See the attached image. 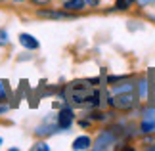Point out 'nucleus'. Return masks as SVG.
Wrapping results in <instances>:
<instances>
[{"label": "nucleus", "mask_w": 155, "mask_h": 151, "mask_svg": "<svg viewBox=\"0 0 155 151\" xmlns=\"http://www.w3.org/2000/svg\"><path fill=\"white\" fill-rule=\"evenodd\" d=\"M38 15H42V17H54V19H63V17H69L67 14H61V11H46V10H40Z\"/></svg>", "instance_id": "nucleus-8"}, {"label": "nucleus", "mask_w": 155, "mask_h": 151, "mask_svg": "<svg viewBox=\"0 0 155 151\" xmlns=\"http://www.w3.org/2000/svg\"><path fill=\"white\" fill-rule=\"evenodd\" d=\"M19 42H21V46L29 48V50H35V48H38V42L35 40L31 34H21V37H19Z\"/></svg>", "instance_id": "nucleus-5"}, {"label": "nucleus", "mask_w": 155, "mask_h": 151, "mask_svg": "<svg viewBox=\"0 0 155 151\" xmlns=\"http://www.w3.org/2000/svg\"><path fill=\"white\" fill-rule=\"evenodd\" d=\"M113 143H115V138H113L111 132H102V134L98 136V140H96L94 149H107V147H111Z\"/></svg>", "instance_id": "nucleus-3"}, {"label": "nucleus", "mask_w": 155, "mask_h": 151, "mask_svg": "<svg viewBox=\"0 0 155 151\" xmlns=\"http://www.w3.org/2000/svg\"><path fill=\"white\" fill-rule=\"evenodd\" d=\"M71 123H73V111H71L69 107H65V109H61L58 115V126L65 130V128L71 126Z\"/></svg>", "instance_id": "nucleus-4"}, {"label": "nucleus", "mask_w": 155, "mask_h": 151, "mask_svg": "<svg viewBox=\"0 0 155 151\" xmlns=\"http://www.w3.org/2000/svg\"><path fill=\"white\" fill-rule=\"evenodd\" d=\"M35 2H37V4H46L48 0H35Z\"/></svg>", "instance_id": "nucleus-16"}, {"label": "nucleus", "mask_w": 155, "mask_h": 151, "mask_svg": "<svg viewBox=\"0 0 155 151\" xmlns=\"http://www.w3.org/2000/svg\"><path fill=\"white\" fill-rule=\"evenodd\" d=\"M132 2H134V0H117V2H115V8L117 10H128L130 6H132Z\"/></svg>", "instance_id": "nucleus-10"}, {"label": "nucleus", "mask_w": 155, "mask_h": 151, "mask_svg": "<svg viewBox=\"0 0 155 151\" xmlns=\"http://www.w3.org/2000/svg\"><path fill=\"white\" fill-rule=\"evenodd\" d=\"M63 8L69 10V11H79V10L84 8V0H67L63 4Z\"/></svg>", "instance_id": "nucleus-6"}, {"label": "nucleus", "mask_w": 155, "mask_h": 151, "mask_svg": "<svg viewBox=\"0 0 155 151\" xmlns=\"http://www.w3.org/2000/svg\"><path fill=\"white\" fill-rule=\"evenodd\" d=\"M15 2H21V0H15Z\"/></svg>", "instance_id": "nucleus-18"}, {"label": "nucleus", "mask_w": 155, "mask_h": 151, "mask_svg": "<svg viewBox=\"0 0 155 151\" xmlns=\"http://www.w3.org/2000/svg\"><path fill=\"white\" fill-rule=\"evenodd\" d=\"M69 98L81 107H90V105H98V92L94 88H90L86 82H73L69 86Z\"/></svg>", "instance_id": "nucleus-1"}, {"label": "nucleus", "mask_w": 155, "mask_h": 151, "mask_svg": "<svg viewBox=\"0 0 155 151\" xmlns=\"http://www.w3.org/2000/svg\"><path fill=\"white\" fill-rule=\"evenodd\" d=\"M35 149H48V146H46V143H37Z\"/></svg>", "instance_id": "nucleus-15"}, {"label": "nucleus", "mask_w": 155, "mask_h": 151, "mask_svg": "<svg viewBox=\"0 0 155 151\" xmlns=\"http://www.w3.org/2000/svg\"><path fill=\"white\" fill-rule=\"evenodd\" d=\"M0 142H2V140H0Z\"/></svg>", "instance_id": "nucleus-19"}, {"label": "nucleus", "mask_w": 155, "mask_h": 151, "mask_svg": "<svg viewBox=\"0 0 155 151\" xmlns=\"http://www.w3.org/2000/svg\"><path fill=\"white\" fill-rule=\"evenodd\" d=\"M109 103H111L113 107H117V109L128 111V109H132V107L138 103V100H136V96H134L132 92H124V94H117L115 98H111Z\"/></svg>", "instance_id": "nucleus-2"}, {"label": "nucleus", "mask_w": 155, "mask_h": 151, "mask_svg": "<svg viewBox=\"0 0 155 151\" xmlns=\"http://www.w3.org/2000/svg\"><path fill=\"white\" fill-rule=\"evenodd\" d=\"M146 119H147V120H153V123H155V107H153V109H147V111H146Z\"/></svg>", "instance_id": "nucleus-13"}, {"label": "nucleus", "mask_w": 155, "mask_h": 151, "mask_svg": "<svg viewBox=\"0 0 155 151\" xmlns=\"http://www.w3.org/2000/svg\"><path fill=\"white\" fill-rule=\"evenodd\" d=\"M6 42H8V34L4 31H0V44H6Z\"/></svg>", "instance_id": "nucleus-14"}, {"label": "nucleus", "mask_w": 155, "mask_h": 151, "mask_svg": "<svg viewBox=\"0 0 155 151\" xmlns=\"http://www.w3.org/2000/svg\"><path fill=\"white\" fill-rule=\"evenodd\" d=\"M134 90V84H121V86H115L113 88V94H124V92H132Z\"/></svg>", "instance_id": "nucleus-9"}, {"label": "nucleus", "mask_w": 155, "mask_h": 151, "mask_svg": "<svg viewBox=\"0 0 155 151\" xmlns=\"http://www.w3.org/2000/svg\"><path fill=\"white\" fill-rule=\"evenodd\" d=\"M153 98H155V88H153Z\"/></svg>", "instance_id": "nucleus-17"}, {"label": "nucleus", "mask_w": 155, "mask_h": 151, "mask_svg": "<svg viewBox=\"0 0 155 151\" xmlns=\"http://www.w3.org/2000/svg\"><path fill=\"white\" fill-rule=\"evenodd\" d=\"M146 96H147V82H146V80H142V82H140V98L144 100Z\"/></svg>", "instance_id": "nucleus-12"}, {"label": "nucleus", "mask_w": 155, "mask_h": 151, "mask_svg": "<svg viewBox=\"0 0 155 151\" xmlns=\"http://www.w3.org/2000/svg\"><path fill=\"white\" fill-rule=\"evenodd\" d=\"M142 130H144L146 134H147V132H153L155 130V123H153V120L144 119V123H142Z\"/></svg>", "instance_id": "nucleus-11"}, {"label": "nucleus", "mask_w": 155, "mask_h": 151, "mask_svg": "<svg viewBox=\"0 0 155 151\" xmlns=\"http://www.w3.org/2000/svg\"><path fill=\"white\" fill-rule=\"evenodd\" d=\"M88 147H90V138H86V136L77 138L73 143V149H88Z\"/></svg>", "instance_id": "nucleus-7"}]
</instances>
